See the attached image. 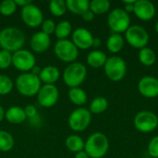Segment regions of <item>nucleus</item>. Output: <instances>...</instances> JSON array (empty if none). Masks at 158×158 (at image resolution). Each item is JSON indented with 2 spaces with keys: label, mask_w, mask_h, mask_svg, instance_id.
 Wrapping results in <instances>:
<instances>
[{
  "label": "nucleus",
  "mask_w": 158,
  "mask_h": 158,
  "mask_svg": "<svg viewBox=\"0 0 158 158\" xmlns=\"http://www.w3.org/2000/svg\"><path fill=\"white\" fill-rule=\"evenodd\" d=\"M25 44V35L21 30L16 27H6L0 31V46L8 52H16L22 49Z\"/></svg>",
  "instance_id": "obj_1"
},
{
  "label": "nucleus",
  "mask_w": 158,
  "mask_h": 158,
  "mask_svg": "<svg viewBox=\"0 0 158 158\" xmlns=\"http://www.w3.org/2000/svg\"><path fill=\"white\" fill-rule=\"evenodd\" d=\"M109 148V141L102 132H94L88 137L84 144V151L90 158H102Z\"/></svg>",
  "instance_id": "obj_2"
},
{
  "label": "nucleus",
  "mask_w": 158,
  "mask_h": 158,
  "mask_svg": "<svg viewBox=\"0 0 158 158\" xmlns=\"http://www.w3.org/2000/svg\"><path fill=\"white\" fill-rule=\"evenodd\" d=\"M15 87L21 95L31 97L37 95L41 88V81L39 77L31 74V72H25L17 77Z\"/></svg>",
  "instance_id": "obj_3"
},
{
  "label": "nucleus",
  "mask_w": 158,
  "mask_h": 158,
  "mask_svg": "<svg viewBox=\"0 0 158 158\" xmlns=\"http://www.w3.org/2000/svg\"><path fill=\"white\" fill-rule=\"evenodd\" d=\"M87 75L86 67L81 62L70 63L65 69L62 75L64 83L69 88L79 87L85 80Z\"/></svg>",
  "instance_id": "obj_4"
},
{
  "label": "nucleus",
  "mask_w": 158,
  "mask_h": 158,
  "mask_svg": "<svg viewBox=\"0 0 158 158\" xmlns=\"http://www.w3.org/2000/svg\"><path fill=\"white\" fill-rule=\"evenodd\" d=\"M54 52L56 57L66 63H73L79 56V49L72 41L64 39L57 40L54 46Z\"/></svg>",
  "instance_id": "obj_5"
},
{
  "label": "nucleus",
  "mask_w": 158,
  "mask_h": 158,
  "mask_svg": "<svg viewBox=\"0 0 158 158\" xmlns=\"http://www.w3.org/2000/svg\"><path fill=\"white\" fill-rule=\"evenodd\" d=\"M104 69L106 77L113 81H118L122 80L127 72L126 62L123 58L118 56L108 57L106 61Z\"/></svg>",
  "instance_id": "obj_6"
},
{
  "label": "nucleus",
  "mask_w": 158,
  "mask_h": 158,
  "mask_svg": "<svg viewBox=\"0 0 158 158\" xmlns=\"http://www.w3.org/2000/svg\"><path fill=\"white\" fill-rule=\"evenodd\" d=\"M107 23L114 33H121L125 32L130 27L131 19L124 9L115 8L109 13L107 17Z\"/></svg>",
  "instance_id": "obj_7"
},
{
  "label": "nucleus",
  "mask_w": 158,
  "mask_h": 158,
  "mask_svg": "<svg viewBox=\"0 0 158 158\" xmlns=\"http://www.w3.org/2000/svg\"><path fill=\"white\" fill-rule=\"evenodd\" d=\"M92 120V114L89 109L84 107H79L73 110L68 119L69 128L74 131H85Z\"/></svg>",
  "instance_id": "obj_8"
},
{
  "label": "nucleus",
  "mask_w": 158,
  "mask_h": 158,
  "mask_svg": "<svg viewBox=\"0 0 158 158\" xmlns=\"http://www.w3.org/2000/svg\"><path fill=\"white\" fill-rule=\"evenodd\" d=\"M127 42L135 48H144L149 42V34L147 31L140 25H132L125 31Z\"/></svg>",
  "instance_id": "obj_9"
},
{
  "label": "nucleus",
  "mask_w": 158,
  "mask_h": 158,
  "mask_svg": "<svg viewBox=\"0 0 158 158\" xmlns=\"http://www.w3.org/2000/svg\"><path fill=\"white\" fill-rule=\"evenodd\" d=\"M12 65L22 73L30 72L36 65V59L29 50L20 49L12 54Z\"/></svg>",
  "instance_id": "obj_10"
},
{
  "label": "nucleus",
  "mask_w": 158,
  "mask_h": 158,
  "mask_svg": "<svg viewBox=\"0 0 158 158\" xmlns=\"http://www.w3.org/2000/svg\"><path fill=\"white\" fill-rule=\"evenodd\" d=\"M134 127L141 132H151L158 126L157 116L149 110L140 111L134 117Z\"/></svg>",
  "instance_id": "obj_11"
},
{
  "label": "nucleus",
  "mask_w": 158,
  "mask_h": 158,
  "mask_svg": "<svg viewBox=\"0 0 158 158\" xmlns=\"http://www.w3.org/2000/svg\"><path fill=\"white\" fill-rule=\"evenodd\" d=\"M59 99V91L55 84H44L41 86L38 94L37 100L41 106L50 108L54 106Z\"/></svg>",
  "instance_id": "obj_12"
},
{
  "label": "nucleus",
  "mask_w": 158,
  "mask_h": 158,
  "mask_svg": "<svg viewBox=\"0 0 158 158\" xmlns=\"http://www.w3.org/2000/svg\"><path fill=\"white\" fill-rule=\"evenodd\" d=\"M20 17L23 22L31 28H36L38 26H41L44 21L43 11L38 6L32 3L21 8Z\"/></svg>",
  "instance_id": "obj_13"
},
{
  "label": "nucleus",
  "mask_w": 158,
  "mask_h": 158,
  "mask_svg": "<svg viewBox=\"0 0 158 158\" xmlns=\"http://www.w3.org/2000/svg\"><path fill=\"white\" fill-rule=\"evenodd\" d=\"M94 36L86 28H77L71 35V41L79 49H89L93 46Z\"/></svg>",
  "instance_id": "obj_14"
},
{
  "label": "nucleus",
  "mask_w": 158,
  "mask_h": 158,
  "mask_svg": "<svg viewBox=\"0 0 158 158\" xmlns=\"http://www.w3.org/2000/svg\"><path fill=\"white\" fill-rule=\"evenodd\" d=\"M138 89L144 97H156L158 96V79L152 76L143 77L138 82Z\"/></svg>",
  "instance_id": "obj_15"
},
{
  "label": "nucleus",
  "mask_w": 158,
  "mask_h": 158,
  "mask_svg": "<svg viewBox=\"0 0 158 158\" xmlns=\"http://www.w3.org/2000/svg\"><path fill=\"white\" fill-rule=\"evenodd\" d=\"M133 12L139 19L149 20L156 15V6L149 0H136Z\"/></svg>",
  "instance_id": "obj_16"
},
{
  "label": "nucleus",
  "mask_w": 158,
  "mask_h": 158,
  "mask_svg": "<svg viewBox=\"0 0 158 158\" xmlns=\"http://www.w3.org/2000/svg\"><path fill=\"white\" fill-rule=\"evenodd\" d=\"M31 48L37 54L44 53L51 45V37L43 31L35 32L31 38Z\"/></svg>",
  "instance_id": "obj_17"
},
{
  "label": "nucleus",
  "mask_w": 158,
  "mask_h": 158,
  "mask_svg": "<svg viewBox=\"0 0 158 158\" xmlns=\"http://www.w3.org/2000/svg\"><path fill=\"white\" fill-rule=\"evenodd\" d=\"M60 77L59 69L55 66H46L42 69V71L39 75L41 82L44 84H55Z\"/></svg>",
  "instance_id": "obj_18"
},
{
  "label": "nucleus",
  "mask_w": 158,
  "mask_h": 158,
  "mask_svg": "<svg viewBox=\"0 0 158 158\" xmlns=\"http://www.w3.org/2000/svg\"><path fill=\"white\" fill-rule=\"evenodd\" d=\"M5 118L11 124H20L27 119V117L24 108L14 106L6 111Z\"/></svg>",
  "instance_id": "obj_19"
},
{
  "label": "nucleus",
  "mask_w": 158,
  "mask_h": 158,
  "mask_svg": "<svg viewBox=\"0 0 158 158\" xmlns=\"http://www.w3.org/2000/svg\"><path fill=\"white\" fill-rule=\"evenodd\" d=\"M106 59V55L100 50H94L90 52L87 56V63L90 67L94 69L104 67Z\"/></svg>",
  "instance_id": "obj_20"
},
{
  "label": "nucleus",
  "mask_w": 158,
  "mask_h": 158,
  "mask_svg": "<svg viewBox=\"0 0 158 158\" xmlns=\"http://www.w3.org/2000/svg\"><path fill=\"white\" fill-rule=\"evenodd\" d=\"M67 9L76 15H82L90 7V2L88 0H67Z\"/></svg>",
  "instance_id": "obj_21"
},
{
  "label": "nucleus",
  "mask_w": 158,
  "mask_h": 158,
  "mask_svg": "<svg viewBox=\"0 0 158 158\" xmlns=\"http://www.w3.org/2000/svg\"><path fill=\"white\" fill-rule=\"evenodd\" d=\"M65 144H66V147L70 151V152H73V153H78V152H81V151H83L84 150V141L83 139L77 135V134H72V135H69L66 141H65Z\"/></svg>",
  "instance_id": "obj_22"
},
{
  "label": "nucleus",
  "mask_w": 158,
  "mask_h": 158,
  "mask_svg": "<svg viewBox=\"0 0 158 158\" xmlns=\"http://www.w3.org/2000/svg\"><path fill=\"white\" fill-rule=\"evenodd\" d=\"M68 95L70 102L76 106H82L87 102V94L80 87L70 88Z\"/></svg>",
  "instance_id": "obj_23"
},
{
  "label": "nucleus",
  "mask_w": 158,
  "mask_h": 158,
  "mask_svg": "<svg viewBox=\"0 0 158 158\" xmlns=\"http://www.w3.org/2000/svg\"><path fill=\"white\" fill-rule=\"evenodd\" d=\"M124 46V38L120 33L111 34L106 41V47L111 53H118Z\"/></svg>",
  "instance_id": "obj_24"
},
{
  "label": "nucleus",
  "mask_w": 158,
  "mask_h": 158,
  "mask_svg": "<svg viewBox=\"0 0 158 158\" xmlns=\"http://www.w3.org/2000/svg\"><path fill=\"white\" fill-rule=\"evenodd\" d=\"M72 32V25L68 20H62L56 26L55 35L58 40L67 39Z\"/></svg>",
  "instance_id": "obj_25"
},
{
  "label": "nucleus",
  "mask_w": 158,
  "mask_h": 158,
  "mask_svg": "<svg viewBox=\"0 0 158 158\" xmlns=\"http://www.w3.org/2000/svg\"><path fill=\"white\" fill-rule=\"evenodd\" d=\"M15 140L11 133L6 131H0V151L6 153L13 149Z\"/></svg>",
  "instance_id": "obj_26"
},
{
  "label": "nucleus",
  "mask_w": 158,
  "mask_h": 158,
  "mask_svg": "<svg viewBox=\"0 0 158 158\" xmlns=\"http://www.w3.org/2000/svg\"><path fill=\"white\" fill-rule=\"evenodd\" d=\"M108 107V101L106 100V98L103 97V96H99L94 98L91 104H90V109L89 111L91 112V114H101L103 112H105Z\"/></svg>",
  "instance_id": "obj_27"
},
{
  "label": "nucleus",
  "mask_w": 158,
  "mask_h": 158,
  "mask_svg": "<svg viewBox=\"0 0 158 158\" xmlns=\"http://www.w3.org/2000/svg\"><path fill=\"white\" fill-rule=\"evenodd\" d=\"M139 59L142 64L145 66H152L156 59V56L155 51L152 48L144 47L140 49L139 52Z\"/></svg>",
  "instance_id": "obj_28"
},
{
  "label": "nucleus",
  "mask_w": 158,
  "mask_h": 158,
  "mask_svg": "<svg viewBox=\"0 0 158 158\" xmlns=\"http://www.w3.org/2000/svg\"><path fill=\"white\" fill-rule=\"evenodd\" d=\"M110 2L108 0H93L90 2V10L94 14H104L107 12L110 8Z\"/></svg>",
  "instance_id": "obj_29"
},
{
  "label": "nucleus",
  "mask_w": 158,
  "mask_h": 158,
  "mask_svg": "<svg viewBox=\"0 0 158 158\" xmlns=\"http://www.w3.org/2000/svg\"><path fill=\"white\" fill-rule=\"evenodd\" d=\"M49 10L56 17L63 16L67 11L66 1L64 0H52L49 2Z\"/></svg>",
  "instance_id": "obj_30"
},
{
  "label": "nucleus",
  "mask_w": 158,
  "mask_h": 158,
  "mask_svg": "<svg viewBox=\"0 0 158 158\" xmlns=\"http://www.w3.org/2000/svg\"><path fill=\"white\" fill-rule=\"evenodd\" d=\"M14 87L13 81L6 75H0V95H6L11 93Z\"/></svg>",
  "instance_id": "obj_31"
},
{
  "label": "nucleus",
  "mask_w": 158,
  "mask_h": 158,
  "mask_svg": "<svg viewBox=\"0 0 158 158\" xmlns=\"http://www.w3.org/2000/svg\"><path fill=\"white\" fill-rule=\"evenodd\" d=\"M16 10L17 5L14 0H4L0 3V13L5 17L13 15Z\"/></svg>",
  "instance_id": "obj_32"
},
{
  "label": "nucleus",
  "mask_w": 158,
  "mask_h": 158,
  "mask_svg": "<svg viewBox=\"0 0 158 158\" xmlns=\"http://www.w3.org/2000/svg\"><path fill=\"white\" fill-rule=\"evenodd\" d=\"M12 65V54L6 50L0 49V69H6Z\"/></svg>",
  "instance_id": "obj_33"
},
{
  "label": "nucleus",
  "mask_w": 158,
  "mask_h": 158,
  "mask_svg": "<svg viewBox=\"0 0 158 158\" xmlns=\"http://www.w3.org/2000/svg\"><path fill=\"white\" fill-rule=\"evenodd\" d=\"M56 24L55 23V21L51 19H44L41 27H42V31L43 32H44L47 35H51L53 33H55V30H56Z\"/></svg>",
  "instance_id": "obj_34"
},
{
  "label": "nucleus",
  "mask_w": 158,
  "mask_h": 158,
  "mask_svg": "<svg viewBox=\"0 0 158 158\" xmlns=\"http://www.w3.org/2000/svg\"><path fill=\"white\" fill-rule=\"evenodd\" d=\"M148 153L154 158H158V135L154 137L148 143Z\"/></svg>",
  "instance_id": "obj_35"
},
{
  "label": "nucleus",
  "mask_w": 158,
  "mask_h": 158,
  "mask_svg": "<svg viewBox=\"0 0 158 158\" xmlns=\"http://www.w3.org/2000/svg\"><path fill=\"white\" fill-rule=\"evenodd\" d=\"M24 111H25V114H26V117L28 118H33L35 117H37V108L33 106V105H28L25 106L24 108Z\"/></svg>",
  "instance_id": "obj_36"
},
{
  "label": "nucleus",
  "mask_w": 158,
  "mask_h": 158,
  "mask_svg": "<svg viewBox=\"0 0 158 158\" xmlns=\"http://www.w3.org/2000/svg\"><path fill=\"white\" fill-rule=\"evenodd\" d=\"M81 17H82V19H83V20H85V21H87V22H90V21L94 20V12H93L92 10H90V8H89L88 10H86V11L81 15Z\"/></svg>",
  "instance_id": "obj_37"
},
{
  "label": "nucleus",
  "mask_w": 158,
  "mask_h": 158,
  "mask_svg": "<svg viewBox=\"0 0 158 158\" xmlns=\"http://www.w3.org/2000/svg\"><path fill=\"white\" fill-rule=\"evenodd\" d=\"M136 0H132V1H123V4L125 5V11L128 12H133L134 9V4H135Z\"/></svg>",
  "instance_id": "obj_38"
},
{
  "label": "nucleus",
  "mask_w": 158,
  "mask_h": 158,
  "mask_svg": "<svg viewBox=\"0 0 158 158\" xmlns=\"http://www.w3.org/2000/svg\"><path fill=\"white\" fill-rule=\"evenodd\" d=\"M15 1V4L17 5V6H20L21 8L31 4V0H14Z\"/></svg>",
  "instance_id": "obj_39"
},
{
  "label": "nucleus",
  "mask_w": 158,
  "mask_h": 158,
  "mask_svg": "<svg viewBox=\"0 0 158 158\" xmlns=\"http://www.w3.org/2000/svg\"><path fill=\"white\" fill-rule=\"evenodd\" d=\"M41 71H42V69H41L39 66L35 65V66L31 69V70L30 72H31V74H33V75H35V76L39 77V75H40V73H41Z\"/></svg>",
  "instance_id": "obj_40"
},
{
  "label": "nucleus",
  "mask_w": 158,
  "mask_h": 158,
  "mask_svg": "<svg viewBox=\"0 0 158 158\" xmlns=\"http://www.w3.org/2000/svg\"><path fill=\"white\" fill-rule=\"evenodd\" d=\"M74 158H90L89 156L87 155V153L83 150V151H81V152H78L75 154Z\"/></svg>",
  "instance_id": "obj_41"
},
{
  "label": "nucleus",
  "mask_w": 158,
  "mask_h": 158,
  "mask_svg": "<svg viewBox=\"0 0 158 158\" xmlns=\"http://www.w3.org/2000/svg\"><path fill=\"white\" fill-rule=\"evenodd\" d=\"M102 44V41L100 40V38H97V37H94V40H93V46L97 48L101 45Z\"/></svg>",
  "instance_id": "obj_42"
},
{
  "label": "nucleus",
  "mask_w": 158,
  "mask_h": 158,
  "mask_svg": "<svg viewBox=\"0 0 158 158\" xmlns=\"http://www.w3.org/2000/svg\"><path fill=\"white\" fill-rule=\"evenodd\" d=\"M5 114H6V111L3 108V106L0 105V122H2L3 119L5 118Z\"/></svg>",
  "instance_id": "obj_43"
},
{
  "label": "nucleus",
  "mask_w": 158,
  "mask_h": 158,
  "mask_svg": "<svg viewBox=\"0 0 158 158\" xmlns=\"http://www.w3.org/2000/svg\"><path fill=\"white\" fill-rule=\"evenodd\" d=\"M156 31H157L158 33V20L156 21Z\"/></svg>",
  "instance_id": "obj_44"
},
{
  "label": "nucleus",
  "mask_w": 158,
  "mask_h": 158,
  "mask_svg": "<svg viewBox=\"0 0 158 158\" xmlns=\"http://www.w3.org/2000/svg\"><path fill=\"white\" fill-rule=\"evenodd\" d=\"M0 48H1V46H0Z\"/></svg>",
  "instance_id": "obj_45"
}]
</instances>
